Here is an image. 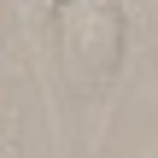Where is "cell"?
<instances>
[{
	"label": "cell",
	"instance_id": "obj_1",
	"mask_svg": "<svg viewBox=\"0 0 158 158\" xmlns=\"http://www.w3.org/2000/svg\"><path fill=\"white\" fill-rule=\"evenodd\" d=\"M59 53H64V70L82 88L111 82L117 59H123V6L117 0H70V6H59Z\"/></svg>",
	"mask_w": 158,
	"mask_h": 158
},
{
	"label": "cell",
	"instance_id": "obj_2",
	"mask_svg": "<svg viewBox=\"0 0 158 158\" xmlns=\"http://www.w3.org/2000/svg\"><path fill=\"white\" fill-rule=\"evenodd\" d=\"M53 6H70V0H53Z\"/></svg>",
	"mask_w": 158,
	"mask_h": 158
}]
</instances>
